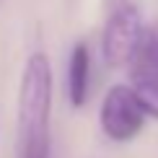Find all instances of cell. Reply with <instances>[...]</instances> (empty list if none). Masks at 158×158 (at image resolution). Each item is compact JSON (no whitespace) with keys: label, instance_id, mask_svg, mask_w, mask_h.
Segmentation results:
<instances>
[{"label":"cell","instance_id":"obj_1","mask_svg":"<svg viewBox=\"0 0 158 158\" xmlns=\"http://www.w3.org/2000/svg\"><path fill=\"white\" fill-rule=\"evenodd\" d=\"M52 65L44 52H31L18 85V143L21 156H49Z\"/></svg>","mask_w":158,"mask_h":158},{"label":"cell","instance_id":"obj_2","mask_svg":"<svg viewBox=\"0 0 158 158\" xmlns=\"http://www.w3.org/2000/svg\"><path fill=\"white\" fill-rule=\"evenodd\" d=\"M145 34L140 0H106V18L101 29V55L111 68L132 65V57Z\"/></svg>","mask_w":158,"mask_h":158},{"label":"cell","instance_id":"obj_3","mask_svg":"<svg viewBox=\"0 0 158 158\" xmlns=\"http://www.w3.org/2000/svg\"><path fill=\"white\" fill-rule=\"evenodd\" d=\"M98 122H101V132L111 143H130L143 130L145 114L130 85L119 83L106 91L101 101V111H98Z\"/></svg>","mask_w":158,"mask_h":158},{"label":"cell","instance_id":"obj_4","mask_svg":"<svg viewBox=\"0 0 158 158\" xmlns=\"http://www.w3.org/2000/svg\"><path fill=\"white\" fill-rule=\"evenodd\" d=\"M88 83H91V52L81 42L70 52L68 65V98L75 109H81L88 98Z\"/></svg>","mask_w":158,"mask_h":158},{"label":"cell","instance_id":"obj_5","mask_svg":"<svg viewBox=\"0 0 158 158\" xmlns=\"http://www.w3.org/2000/svg\"><path fill=\"white\" fill-rule=\"evenodd\" d=\"M132 78H150L158 81V21L145 29V34L140 39L135 57H132Z\"/></svg>","mask_w":158,"mask_h":158},{"label":"cell","instance_id":"obj_6","mask_svg":"<svg viewBox=\"0 0 158 158\" xmlns=\"http://www.w3.org/2000/svg\"><path fill=\"white\" fill-rule=\"evenodd\" d=\"M130 88H132L143 114L158 119V81H150V78H132Z\"/></svg>","mask_w":158,"mask_h":158},{"label":"cell","instance_id":"obj_7","mask_svg":"<svg viewBox=\"0 0 158 158\" xmlns=\"http://www.w3.org/2000/svg\"><path fill=\"white\" fill-rule=\"evenodd\" d=\"M21 158H49V156H21Z\"/></svg>","mask_w":158,"mask_h":158}]
</instances>
